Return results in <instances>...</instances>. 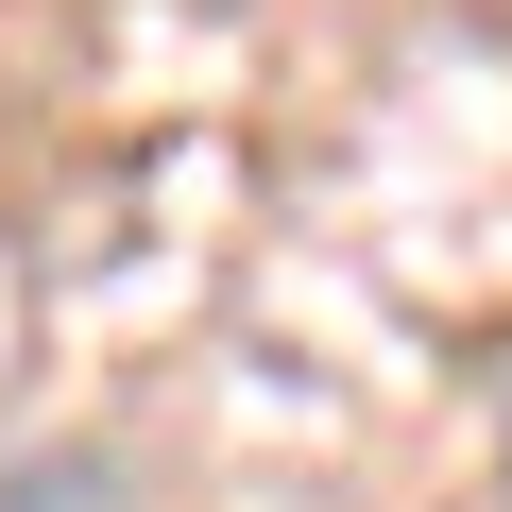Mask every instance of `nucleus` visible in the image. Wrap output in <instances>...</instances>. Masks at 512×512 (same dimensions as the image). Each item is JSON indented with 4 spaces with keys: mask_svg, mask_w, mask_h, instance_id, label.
<instances>
[{
    "mask_svg": "<svg viewBox=\"0 0 512 512\" xmlns=\"http://www.w3.org/2000/svg\"><path fill=\"white\" fill-rule=\"evenodd\" d=\"M495 478H512V359H495Z\"/></svg>",
    "mask_w": 512,
    "mask_h": 512,
    "instance_id": "1",
    "label": "nucleus"
}]
</instances>
